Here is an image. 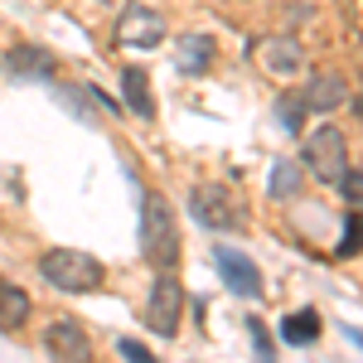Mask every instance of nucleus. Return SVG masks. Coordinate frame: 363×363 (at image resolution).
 I'll return each instance as SVG.
<instances>
[{"label": "nucleus", "instance_id": "nucleus-1", "mask_svg": "<svg viewBox=\"0 0 363 363\" xmlns=\"http://www.w3.org/2000/svg\"><path fill=\"white\" fill-rule=\"evenodd\" d=\"M140 252L155 272H169L179 262V228H174V213L160 194L140 199Z\"/></svg>", "mask_w": 363, "mask_h": 363}, {"label": "nucleus", "instance_id": "nucleus-2", "mask_svg": "<svg viewBox=\"0 0 363 363\" xmlns=\"http://www.w3.org/2000/svg\"><path fill=\"white\" fill-rule=\"evenodd\" d=\"M39 277L49 281L54 291H68V296H83V291H97L102 286V262L87 257V252H73V247H54L39 257Z\"/></svg>", "mask_w": 363, "mask_h": 363}, {"label": "nucleus", "instance_id": "nucleus-3", "mask_svg": "<svg viewBox=\"0 0 363 363\" xmlns=\"http://www.w3.org/2000/svg\"><path fill=\"white\" fill-rule=\"evenodd\" d=\"M301 165L320 184H339L344 169H349V140H344V131L339 126H315L306 136V145H301Z\"/></svg>", "mask_w": 363, "mask_h": 363}, {"label": "nucleus", "instance_id": "nucleus-4", "mask_svg": "<svg viewBox=\"0 0 363 363\" xmlns=\"http://www.w3.org/2000/svg\"><path fill=\"white\" fill-rule=\"evenodd\" d=\"M189 213H194L199 228H208V233H233V228L247 223L242 203H238V194H233L228 184H199L194 194H189Z\"/></svg>", "mask_w": 363, "mask_h": 363}, {"label": "nucleus", "instance_id": "nucleus-5", "mask_svg": "<svg viewBox=\"0 0 363 363\" xmlns=\"http://www.w3.org/2000/svg\"><path fill=\"white\" fill-rule=\"evenodd\" d=\"M179 315H184V286L160 272L155 286H150V301H145V325H150V335L160 339H174L179 335Z\"/></svg>", "mask_w": 363, "mask_h": 363}, {"label": "nucleus", "instance_id": "nucleus-6", "mask_svg": "<svg viewBox=\"0 0 363 363\" xmlns=\"http://www.w3.org/2000/svg\"><path fill=\"white\" fill-rule=\"evenodd\" d=\"M116 39H121V49H155V44L165 39V15L136 0V5L121 10V20H116Z\"/></svg>", "mask_w": 363, "mask_h": 363}, {"label": "nucleus", "instance_id": "nucleus-7", "mask_svg": "<svg viewBox=\"0 0 363 363\" xmlns=\"http://www.w3.org/2000/svg\"><path fill=\"white\" fill-rule=\"evenodd\" d=\"M213 262H218V272H223L228 291H238V296H247V301H262V272H257V262L242 257L238 247H218L213 252Z\"/></svg>", "mask_w": 363, "mask_h": 363}, {"label": "nucleus", "instance_id": "nucleus-8", "mask_svg": "<svg viewBox=\"0 0 363 363\" xmlns=\"http://www.w3.org/2000/svg\"><path fill=\"white\" fill-rule=\"evenodd\" d=\"M257 63H262L272 78H296V73L306 68V49H301L296 39H286V34H267V39L257 44Z\"/></svg>", "mask_w": 363, "mask_h": 363}, {"label": "nucleus", "instance_id": "nucleus-9", "mask_svg": "<svg viewBox=\"0 0 363 363\" xmlns=\"http://www.w3.org/2000/svg\"><path fill=\"white\" fill-rule=\"evenodd\" d=\"M44 349H49L54 359H68V363L92 359V339H87V330L78 325V320H68V315L49 325V335H44Z\"/></svg>", "mask_w": 363, "mask_h": 363}, {"label": "nucleus", "instance_id": "nucleus-10", "mask_svg": "<svg viewBox=\"0 0 363 363\" xmlns=\"http://www.w3.org/2000/svg\"><path fill=\"white\" fill-rule=\"evenodd\" d=\"M58 102L68 107V112L78 116V121H87V126H97L102 121V112H116V102H107V97H97L92 87H78V83H58Z\"/></svg>", "mask_w": 363, "mask_h": 363}, {"label": "nucleus", "instance_id": "nucleus-11", "mask_svg": "<svg viewBox=\"0 0 363 363\" xmlns=\"http://www.w3.org/2000/svg\"><path fill=\"white\" fill-rule=\"evenodd\" d=\"M301 102H306V112H335V107L349 102V83L339 73H315L301 92Z\"/></svg>", "mask_w": 363, "mask_h": 363}, {"label": "nucleus", "instance_id": "nucleus-12", "mask_svg": "<svg viewBox=\"0 0 363 363\" xmlns=\"http://www.w3.org/2000/svg\"><path fill=\"white\" fill-rule=\"evenodd\" d=\"M5 68L15 73V78H54V54L49 49H34V44H25V49H10L5 54Z\"/></svg>", "mask_w": 363, "mask_h": 363}, {"label": "nucleus", "instance_id": "nucleus-13", "mask_svg": "<svg viewBox=\"0 0 363 363\" xmlns=\"http://www.w3.org/2000/svg\"><path fill=\"white\" fill-rule=\"evenodd\" d=\"M213 63V39L208 34H184L179 49H174V68L179 73H203Z\"/></svg>", "mask_w": 363, "mask_h": 363}, {"label": "nucleus", "instance_id": "nucleus-14", "mask_svg": "<svg viewBox=\"0 0 363 363\" xmlns=\"http://www.w3.org/2000/svg\"><path fill=\"white\" fill-rule=\"evenodd\" d=\"M121 97H126V107L136 116H155V97H150V78H145V68H126L121 73Z\"/></svg>", "mask_w": 363, "mask_h": 363}, {"label": "nucleus", "instance_id": "nucleus-15", "mask_svg": "<svg viewBox=\"0 0 363 363\" xmlns=\"http://www.w3.org/2000/svg\"><path fill=\"white\" fill-rule=\"evenodd\" d=\"M29 296L20 291V286H10V281H0V330H20L29 320Z\"/></svg>", "mask_w": 363, "mask_h": 363}, {"label": "nucleus", "instance_id": "nucleus-16", "mask_svg": "<svg viewBox=\"0 0 363 363\" xmlns=\"http://www.w3.org/2000/svg\"><path fill=\"white\" fill-rule=\"evenodd\" d=\"M281 339L296 344V349L315 344V339H320V315H315V310H296L291 320H281Z\"/></svg>", "mask_w": 363, "mask_h": 363}, {"label": "nucleus", "instance_id": "nucleus-17", "mask_svg": "<svg viewBox=\"0 0 363 363\" xmlns=\"http://www.w3.org/2000/svg\"><path fill=\"white\" fill-rule=\"evenodd\" d=\"M301 179H306V174H301L296 160H281V165L272 169V179H267V194L272 199H296L301 194Z\"/></svg>", "mask_w": 363, "mask_h": 363}, {"label": "nucleus", "instance_id": "nucleus-18", "mask_svg": "<svg viewBox=\"0 0 363 363\" xmlns=\"http://www.w3.org/2000/svg\"><path fill=\"white\" fill-rule=\"evenodd\" d=\"M306 102H301V92H291V97H281L277 102V121H281V131H301V121H306Z\"/></svg>", "mask_w": 363, "mask_h": 363}, {"label": "nucleus", "instance_id": "nucleus-19", "mask_svg": "<svg viewBox=\"0 0 363 363\" xmlns=\"http://www.w3.org/2000/svg\"><path fill=\"white\" fill-rule=\"evenodd\" d=\"M354 252H363V218L359 213L344 218V242H339V257H354Z\"/></svg>", "mask_w": 363, "mask_h": 363}, {"label": "nucleus", "instance_id": "nucleus-20", "mask_svg": "<svg viewBox=\"0 0 363 363\" xmlns=\"http://www.w3.org/2000/svg\"><path fill=\"white\" fill-rule=\"evenodd\" d=\"M339 189H344V199H349L354 208H363V169H344Z\"/></svg>", "mask_w": 363, "mask_h": 363}, {"label": "nucleus", "instance_id": "nucleus-21", "mask_svg": "<svg viewBox=\"0 0 363 363\" xmlns=\"http://www.w3.org/2000/svg\"><path fill=\"white\" fill-rule=\"evenodd\" d=\"M116 349H121V359H131V363H150V349H145L140 339H121Z\"/></svg>", "mask_w": 363, "mask_h": 363}, {"label": "nucleus", "instance_id": "nucleus-22", "mask_svg": "<svg viewBox=\"0 0 363 363\" xmlns=\"http://www.w3.org/2000/svg\"><path fill=\"white\" fill-rule=\"evenodd\" d=\"M252 339H257V354H262V359H272V339H267V330H262L257 320H252Z\"/></svg>", "mask_w": 363, "mask_h": 363}, {"label": "nucleus", "instance_id": "nucleus-23", "mask_svg": "<svg viewBox=\"0 0 363 363\" xmlns=\"http://www.w3.org/2000/svg\"><path fill=\"white\" fill-rule=\"evenodd\" d=\"M359 107H363V102H359Z\"/></svg>", "mask_w": 363, "mask_h": 363}]
</instances>
